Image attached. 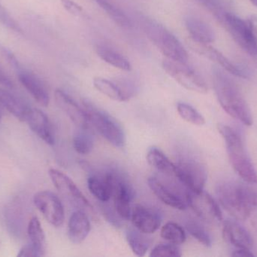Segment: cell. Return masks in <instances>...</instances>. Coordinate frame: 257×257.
Masks as SVG:
<instances>
[{"instance_id": "cell-1", "label": "cell", "mask_w": 257, "mask_h": 257, "mask_svg": "<svg viewBox=\"0 0 257 257\" xmlns=\"http://www.w3.org/2000/svg\"><path fill=\"white\" fill-rule=\"evenodd\" d=\"M213 84L218 102L231 117L244 125H253V116L236 83L217 67L213 69Z\"/></svg>"}, {"instance_id": "cell-2", "label": "cell", "mask_w": 257, "mask_h": 257, "mask_svg": "<svg viewBox=\"0 0 257 257\" xmlns=\"http://www.w3.org/2000/svg\"><path fill=\"white\" fill-rule=\"evenodd\" d=\"M216 195L225 211L236 220L250 217L257 199V192L241 183L225 181L216 187Z\"/></svg>"}, {"instance_id": "cell-3", "label": "cell", "mask_w": 257, "mask_h": 257, "mask_svg": "<svg viewBox=\"0 0 257 257\" xmlns=\"http://www.w3.org/2000/svg\"><path fill=\"white\" fill-rule=\"evenodd\" d=\"M218 130L224 139L229 161L234 170L247 184H256V172L246 152L241 136L227 125H219Z\"/></svg>"}, {"instance_id": "cell-4", "label": "cell", "mask_w": 257, "mask_h": 257, "mask_svg": "<svg viewBox=\"0 0 257 257\" xmlns=\"http://www.w3.org/2000/svg\"><path fill=\"white\" fill-rule=\"evenodd\" d=\"M142 27L148 39L166 58L179 63H187L188 54L185 48L178 38L164 26L154 20L145 18L142 21Z\"/></svg>"}, {"instance_id": "cell-5", "label": "cell", "mask_w": 257, "mask_h": 257, "mask_svg": "<svg viewBox=\"0 0 257 257\" xmlns=\"http://www.w3.org/2000/svg\"><path fill=\"white\" fill-rule=\"evenodd\" d=\"M82 104L90 124L99 134L112 146L123 147L126 143V134L118 122L89 100H83Z\"/></svg>"}, {"instance_id": "cell-6", "label": "cell", "mask_w": 257, "mask_h": 257, "mask_svg": "<svg viewBox=\"0 0 257 257\" xmlns=\"http://www.w3.org/2000/svg\"><path fill=\"white\" fill-rule=\"evenodd\" d=\"M111 187L114 197V208L119 217L130 220L131 203L135 198V190L126 176L119 170L112 169L105 172Z\"/></svg>"}, {"instance_id": "cell-7", "label": "cell", "mask_w": 257, "mask_h": 257, "mask_svg": "<svg viewBox=\"0 0 257 257\" xmlns=\"http://www.w3.org/2000/svg\"><path fill=\"white\" fill-rule=\"evenodd\" d=\"M221 23L243 51L257 56V36L249 23L230 12L225 13Z\"/></svg>"}, {"instance_id": "cell-8", "label": "cell", "mask_w": 257, "mask_h": 257, "mask_svg": "<svg viewBox=\"0 0 257 257\" xmlns=\"http://www.w3.org/2000/svg\"><path fill=\"white\" fill-rule=\"evenodd\" d=\"M163 68L178 84L187 90L199 94L208 93V84L205 80L187 63H179L166 58L163 61Z\"/></svg>"}, {"instance_id": "cell-9", "label": "cell", "mask_w": 257, "mask_h": 257, "mask_svg": "<svg viewBox=\"0 0 257 257\" xmlns=\"http://www.w3.org/2000/svg\"><path fill=\"white\" fill-rule=\"evenodd\" d=\"M188 206L190 207L200 220L211 225L220 224L223 220L222 213L214 199L204 190L186 193Z\"/></svg>"}, {"instance_id": "cell-10", "label": "cell", "mask_w": 257, "mask_h": 257, "mask_svg": "<svg viewBox=\"0 0 257 257\" xmlns=\"http://www.w3.org/2000/svg\"><path fill=\"white\" fill-rule=\"evenodd\" d=\"M175 164V177L187 190H203L208 178V172L203 164L196 160L184 159Z\"/></svg>"}, {"instance_id": "cell-11", "label": "cell", "mask_w": 257, "mask_h": 257, "mask_svg": "<svg viewBox=\"0 0 257 257\" xmlns=\"http://www.w3.org/2000/svg\"><path fill=\"white\" fill-rule=\"evenodd\" d=\"M48 173L55 188L71 205L77 207L79 209L81 208L84 211L94 212L91 204L86 199L76 184L66 174L54 168L50 169Z\"/></svg>"}, {"instance_id": "cell-12", "label": "cell", "mask_w": 257, "mask_h": 257, "mask_svg": "<svg viewBox=\"0 0 257 257\" xmlns=\"http://www.w3.org/2000/svg\"><path fill=\"white\" fill-rule=\"evenodd\" d=\"M35 206L45 220L55 227H60L64 223V207L57 195L51 191H41L33 197Z\"/></svg>"}, {"instance_id": "cell-13", "label": "cell", "mask_w": 257, "mask_h": 257, "mask_svg": "<svg viewBox=\"0 0 257 257\" xmlns=\"http://www.w3.org/2000/svg\"><path fill=\"white\" fill-rule=\"evenodd\" d=\"M188 43L193 51L201 55L205 56L209 60L215 62L219 66L223 67V69H225L226 72H229L232 75L239 77V78H250V72H248V70L232 63L218 50L213 48L208 44L198 43L192 39L189 40Z\"/></svg>"}, {"instance_id": "cell-14", "label": "cell", "mask_w": 257, "mask_h": 257, "mask_svg": "<svg viewBox=\"0 0 257 257\" xmlns=\"http://www.w3.org/2000/svg\"><path fill=\"white\" fill-rule=\"evenodd\" d=\"M54 98L58 107L78 128L90 127L88 116L84 108H81L69 95L60 89L54 92Z\"/></svg>"}, {"instance_id": "cell-15", "label": "cell", "mask_w": 257, "mask_h": 257, "mask_svg": "<svg viewBox=\"0 0 257 257\" xmlns=\"http://www.w3.org/2000/svg\"><path fill=\"white\" fill-rule=\"evenodd\" d=\"M130 220L136 229L146 235L157 232L162 220L158 212L140 205H136L132 210Z\"/></svg>"}, {"instance_id": "cell-16", "label": "cell", "mask_w": 257, "mask_h": 257, "mask_svg": "<svg viewBox=\"0 0 257 257\" xmlns=\"http://www.w3.org/2000/svg\"><path fill=\"white\" fill-rule=\"evenodd\" d=\"M148 184L152 193L165 205L179 211H184L188 207L186 196L183 197L181 195L174 192L157 178H150L148 180Z\"/></svg>"}, {"instance_id": "cell-17", "label": "cell", "mask_w": 257, "mask_h": 257, "mask_svg": "<svg viewBox=\"0 0 257 257\" xmlns=\"http://www.w3.org/2000/svg\"><path fill=\"white\" fill-rule=\"evenodd\" d=\"M223 237L226 242L237 248L250 250L253 246L250 233L238 222L233 220H226L223 223Z\"/></svg>"}, {"instance_id": "cell-18", "label": "cell", "mask_w": 257, "mask_h": 257, "mask_svg": "<svg viewBox=\"0 0 257 257\" xmlns=\"http://www.w3.org/2000/svg\"><path fill=\"white\" fill-rule=\"evenodd\" d=\"M30 129L45 143H55L54 131L48 116L38 109H31L27 120Z\"/></svg>"}, {"instance_id": "cell-19", "label": "cell", "mask_w": 257, "mask_h": 257, "mask_svg": "<svg viewBox=\"0 0 257 257\" xmlns=\"http://www.w3.org/2000/svg\"><path fill=\"white\" fill-rule=\"evenodd\" d=\"M18 76L20 82L35 101L42 107H48L50 102L49 94L43 82L36 75L24 69L18 72Z\"/></svg>"}, {"instance_id": "cell-20", "label": "cell", "mask_w": 257, "mask_h": 257, "mask_svg": "<svg viewBox=\"0 0 257 257\" xmlns=\"http://www.w3.org/2000/svg\"><path fill=\"white\" fill-rule=\"evenodd\" d=\"M91 226L85 211L78 210L71 215L68 223V236L73 244H79L90 233Z\"/></svg>"}, {"instance_id": "cell-21", "label": "cell", "mask_w": 257, "mask_h": 257, "mask_svg": "<svg viewBox=\"0 0 257 257\" xmlns=\"http://www.w3.org/2000/svg\"><path fill=\"white\" fill-rule=\"evenodd\" d=\"M185 26L190 39L198 43L209 45L215 40V33L212 27L199 18L188 17L186 18Z\"/></svg>"}, {"instance_id": "cell-22", "label": "cell", "mask_w": 257, "mask_h": 257, "mask_svg": "<svg viewBox=\"0 0 257 257\" xmlns=\"http://www.w3.org/2000/svg\"><path fill=\"white\" fill-rule=\"evenodd\" d=\"M0 104L21 122H27L31 108L8 91L0 89Z\"/></svg>"}, {"instance_id": "cell-23", "label": "cell", "mask_w": 257, "mask_h": 257, "mask_svg": "<svg viewBox=\"0 0 257 257\" xmlns=\"http://www.w3.org/2000/svg\"><path fill=\"white\" fill-rule=\"evenodd\" d=\"M87 187L90 193L102 203H107L112 196V187L105 173L90 175L87 179Z\"/></svg>"}, {"instance_id": "cell-24", "label": "cell", "mask_w": 257, "mask_h": 257, "mask_svg": "<svg viewBox=\"0 0 257 257\" xmlns=\"http://www.w3.org/2000/svg\"><path fill=\"white\" fill-rule=\"evenodd\" d=\"M96 51L98 56L105 63L121 70H131L132 65L130 60L123 54L111 47L104 44H99L96 45Z\"/></svg>"}, {"instance_id": "cell-25", "label": "cell", "mask_w": 257, "mask_h": 257, "mask_svg": "<svg viewBox=\"0 0 257 257\" xmlns=\"http://www.w3.org/2000/svg\"><path fill=\"white\" fill-rule=\"evenodd\" d=\"M93 83L96 90L113 101L124 102L131 98L118 83L114 82L102 77L93 78Z\"/></svg>"}, {"instance_id": "cell-26", "label": "cell", "mask_w": 257, "mask_h": 257, "mask_svg": "<svg viewBox=\"0 0 257 257\" xmlns=\"http://www.w3.org/2000/svg\"><path fill=\"white\" fill-rule=\"evenodd\" d=\"M147 161L151 167L165 175L175 176L176 164L171 161L166 154L159 148L153 146L147 152Z\"/></svg>"}, {"instance_id": "cell-27", "label": "cell", "mask_w": 257, "mask_h": 257, "mask_svg": "<svg viewBox=\"0 0 257 257\" xmlns=\"http://www.w3.org/2000/svg\"><path fill=\"white\" fill-rule=\"evenodd\" d=\"M98 6L105 12L111 21L122 28L130 29L133 27V23L128 15L120 8L110 3L108 0H96Z\"/></svg>"}, {"instance_id": "cell-28", "label": "cell", "mask_w": 257, "mask_h": 257, "mask_svg": "<svg viewBox=\"0 0 257 257\" xmlns=\"http://www.w3.org/2000/svg\"><path fill=\"white\" fill-rule=\"evenodd\" d=\"M27 233L30 238L31 244L37 249L41 256L45 254V235L42 229L40 221L36 217H33L30 220L27 228Z\"/></svg>"}, {"instance_id": "cell-29", "label": "cell", "mask_w": 257, "mask_h": 257, "mask_svg": "<svg viewBox=\"0 0 257 257\" xmlns=\"http://www.w3.org/2000/svg\"><path fill=\"white\" fill-rule=\"evenodd\" d=\"M94 146V137L89 128H78L73 137V147L80 155H88Z\"/></svg>"}, {"instance_id": "cell-30", "label": "cell", "mask_w": 257, "mask_h": 257, "mask_svg": "<svg viewBox=\"0 0 257 257\" xmlns=\"http://www.w3.org/2000/svg\"><path fill=\"white\" fill-rule=\"evenodd\" d=\"M142 233L138 229H130L126 232V238L132 251L138 256H144L149 249V242Z\"/></svg>"}, {"instance_id": "cell-31", "label": "cell", "mask_w": 257, "mask_h": 257, "mask_svg": "<svg viewBox=\"0 0 257 257\" xmlns=\"http://www.w3.org/2000/svg\"><path fill=\"white\" fill-rule=\"evenodd\" d=\"M160 235L165 241L177 245L184 244L187 239L184 229L178 223L173 222H169L162 227Z\"/></svg>"}, {"instance_id": "cell-32", "label": "cell", "mask_w": 257, "mask_h": 257, "mask_svg": "<svg viewBox=\"0 0 257 257\" xmlns=\"http://www.w3.org/2000/svg\"><path fill=\"white\" fill-rule=\"evenodd\" d=\"M177 110L179 116L186 122L197 126H202L205 124L204 116L192 106L186 103L179 102L177 104Z\"/></svg>"}, {"instance_id": "cell-33", "label": "cell", "mask_w": 257, "mask_h": 257, "mask_svg": "<svg viewBox=\"0 0 257 257\" xmlns=\"http://www.w3.org/2000/svg\"><path fill=\"white\" fill-rule=\"evenodd\" d=\"M185 228L190 235L205 247H211V238L202 223L194 220H187Z\"/></svg>"}, {"instance_id": "cell-34", "label": "cell", "mask_w": 257, "mask_h": 257, "mask_svg": "<svg viewBox=\"0 0 257 257\" xmlns=\"http://www.w3.org/2000/svg\"><path fill=\"white\" fill-rule=\"evenodd\" d=\"M182 256V250L177 244H160L155 246L150 253L151 257H180Z\"/></svg>"}, {"instance_id": "cell-35", "label": "cell", "mask_w": 257, "mask_h": 257, "mask_svg": "<svg viewBox=\"0 0 257 257\" xmlns=\"http://www.w3.org/2000/svg\"><path fill=\"white\" fill-rule=\"evenodd\" d=\"M0 23L9 30H13L16 33H22V29L15 19L11 16L10 14L0 4Z\"/></svg>"}, {"instance_id": "cell-36", "label": "cell", "mask_w": 257, "mask_h": 257, "mask_svg": "<svg viewBox=\"0 0 257 257\" xmlns=\"http://www.w3.org/2000/svg\"><path fill=\"white\" fill-rule=\"evenodd\" d=\"M199 2L221 22L226 12L220 0H199Z\"/></svg>"}, {"instance_id": "cell-37", "label": "cell", "mask_w": 257, "mask_h": 257, "mask_svg": "<svg viewBox=\"0 0 257 257\" xmlns=\"http://www.w3.org/2000/svg\"><path fill=\"white\" fill-rule=\"evenodd\" d=\"M0 54H2L5 60L7 61L9 66H10L14 70L16 71L17 73L23 70L22 67H21L19 61H18V59H17L16 56L13 54V52H12L10 49L6 48V46L2 45V44H0Z\"/></svg>"}, {"instance_id": "cell-38", "label": "cell", "mask_w": 257, "mask_h": 257, "mask_svg": "<svg viewBox=\"0 0 257 257\" xmlns=\"http://www.w3.org/2000/svg\"><path fill=\"white\" fill-rule=\"evenodd\" d=\"M63 7L71 15L79 16L83 13V9L72 0H60Z\"/></svg>"}, {"instance_id": "cell-39", "label": "cell", "mask_w": 257, "mask_h": 257, "mask_svg": "<svg viewBox=\"0 0 257 257\" xmlns=\"http://www.w3.org/2000/svg\"><path fill=\"white\" fill-rule=\"evenodd\" d=\"M19 257H39L41 256L40 253L38 251L37 249L32 244H27L24 246L18 254Z\"/></svg>"}, {"instance_id": "cell-40", "label": "cell", "mask_w": 257, "mask_h": 257, "mask_svg": "<svg viewBox=\"0 0 257 257\" xmlns=\"http://www.w3.org/2000/svg\"><path fill=\"white\" fill-rule=\"evenodd\" d=\"M0 84L8 88V89H13L14 88V84L12 80L3 72L1 68H0Z\"/></svg>"}, {"instance_id": "cell-41", "label": "cell", "mask_w": 257, "mask_h": 257, "mask_svg": "<svg viewBox=\"0 0 257 257\" xmlns=\"http://www.w3.org/2000/svg\"><path fill=\"white\" fill-rule=\"evenodd\" d=\"M232 256L237 257H252L254 256L250 250L247 249L238 248V250H235L232 253Z\"/></svg>"}, {"instance_id": "cell-42", "label": "cell", "mask_w": 257, "mask_h": 257, "mask_svg": "<svg viewBox=\"0 0 257 257\" xmlns=\"http://www.w3.org/2000/svg\"><path fill=\"white\" fill-rule=\"evenodd\" d=\"M249 218L251 219V224L255 229L257 231V199L253 209H252L251 213H250V217Z\"/></svg>"}, {"instance_id": "cell-43", "label": "cell", "mask_w": 257, "mask_h": 257, "mask_svg": "<svg viewBox=\"0 0 257 257\" xmlns=\"http://www.w3.org/2000/svg\"><path fill=\"white\" fill-rule=\"evenodd\" d=\"M249 24L251 27L252 30L254 32L255 34L257 36V17L253 16L249 19Z\"/></svg>"}, {"instance_id": "cell-44", "label": "cell", "mask_w": 257, "mask_h": 257, "mask_svg": "<svg viewBox=\"0 0 257 257\" xmlns=\"http://www.w3.org/2000/svg\"><path fill=\"white\" fill-rule=\"evenodd\" d=\"M250 3L257 8V0H250Z\"/></svg>"}, {"instance_id": "cell-45", "label": "cell", "mask_w": 257, "mask_h": 257, "mask_svg": "<svg viewBox=\"0 0 257 257\" xmlns=\"http://www.w3.org/2000/svg\"><path fill=\"white\" fill-rule=\"evenodd\" d=\"M0 121H1V114H0Z\"/></svg>"}]
</instances>
